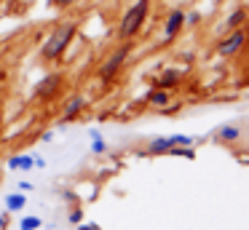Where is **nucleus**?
Returning a JSON list of instances; mask_svg holds the SVG:
<instances>
[{"label":"nucleus","mask_w":249,"mask_h":230,"mask_svg":"<svg viewBox=\"0 0 249 230\" xmlns=\"http://www.w3.org/2000/svg\"><path fill=\"white\" fill-rule=\"evenodd\" d=\"M129 51H131V43L126 40L124 46H121V48H115V51L110 53L107 59H105V64L99 67V72H97L102 83H110V80H113L115 75H118V70L124 67V62H126V56H129Z\"/></svg>","instance_id":"obj_3"},{"label":"nucleus","mask_w":249,"mask_h":230,"mask_svg":"<svg viewBox=\"0 0 249 230\" xmlns=\"http://www.w3.org/2000/svg\"><path fill=\"white\" fill-rule=\"evenodd\" d=\"M67 219H70V225H81L83 222V209H72Z\"/></svg>","instance_id":"obj_15"},{"label":"nucleus","mask_w":249,"mask_h":230,"mask_svg":"<svg viewBox=\"0 0 249 230\" xmlns=\"http://www.w3.org/2000/svg\"><path fill=\"white\" fill-rule=\"evenodd\" d=\"M59 86H62V75L59 72H51V75H46V78L35 86L33 96H35V99H49V96H54L56 91H59Z\"/></svg>","instance_id":"obj_5"},{"label":"nucleus","mask_w":249,"mask_h":230,"mask_svg":"<svg viewBox=\"0 0 249 230\" xmlns=\"http://www.w3.org/2000/svg\"><path fill=\"white\" fill-rule=\"evenodd\" d=\"M24 203H27V195H24L22 190H19V193H8V195H6V209H8V212H22Z\"/></svg>","instance_id":"obj_11"},{"label":"nucleus","mask_w":249,"mask_h":230,"mask_svg":"<svg viewBox=\"0 0 249 230\" xmlns=\"http://www.w3.org/2000/svg\"><path fill=\"white\" fill-rule=\"evenodd\" d=\"M33 160H35V169H46V158H43V155H33Z\"/></svg>","instance_id":"obj_19"},{"label":"nucleus","mask_w":249,"mask_h":230,"mask_svg":"<svg viewBox=\"0 0 249 230\" xmlns=\"http://www.w3.org/2000/svg\"><path fill=\"white\" fill-rule=\"evenodd\" d=\"M83 107H86V96H83V94H72L70 99H67L65 110H62V121H75V118L81 115Z\"/></svg>","instance_id":"obj_7"},{"label":"nucleus","mask_w":249,"mask_h":230,"mask_svg":"<svg viewBox=\"0 0 249 230\" xmlns=\"http://www.w3.org/2000/svg\"><path fill=\"white\" fill-rule=\"evenodd\" d=\"M147 102H150L156 110H161V107H166L169 102H172V94H169V88H153L150 94H147Z\"/></svg>","instance_id":"obj_9"},{"label":"nucleus","mask_w":249,"mask_h":230,"mask_svg":"<svg viewBox=\"0 0 249 230\" xmlns=\"http://www.w3.org/2000/svg\"><path fill=\"white\" fill-rule=\"evenodd\" d=\"M91 153H94V155L107 153V142L102 139V134H99L97 128H91Z\"/></svg>","instance_id":"obj_13"},{"label":"nucleus","mask_w":249,"mask_h":230,"mask_svg":"<svg viewBox=\"0 0 249 230\" xmlns=\"http://www.w3.org/2000/svg\"><path fill=\"white\" fill-rule=\"evenodd\" d=\"M51 139H54V131H43V134H40V142H51Z\"/></svg>","instance_id":"obj_21"},{"label":"nucleus","mask_w":249,"mask_h":230,"mask_svg":"<svg viewBox=\"0 0 249 230\" xmlns=\"http://www.w3.org/2000/svg\"><path fill=\"white\" fill-rule=\"evenodd\" d=\"M214 137H217V142H228V144H231V142H238V139H241V128H238V126H220Z\"/></svg>","instance_id":"obj_10"},{"label":"nucleus","mask_w":249,"mask_h":230,"mask_svg":"<svg viewBox=\"0 0 249 230\" xmlns=\"http://www.w3.org/2000/svg\"><path fill=\"white\" fill-rule=\"evenodd\" d=\"M179 80H182V72H179V70H163L156 80V88H174Z\"/></svg>","instance_id":"obj_8"},{"label":"nucleus","mask_w":249,"mask_h":230,"mask_svg":"<svg viewBox=\"0 0 249 230\" xmlns=\"http://www.w3.org/2000/svg\"><path fill=\"white\" fill-rule=\"evenodd\" d=\"M147 8H150V0H137V3L126 11L124 19H121V27H118L121 40H131V37L142 30V24H145V19H147Z\"/></svg>","instance_id":"obj_2"},{"label":"nucleus","mask_w":249,"mask_h":230,"mask_svg":"<svg viewBox=\"0 0 249 230\" xmlns=\"http://www.w3.org/2000/svg\"><path fill=\"white\" fill-rule=\"evenodd\" d=\"M72 3H78V0H51V5H56V8H67Z\"/></svg>","instance_id":"obj_17"},{"label":"nucleus","mask_w":249,"mask_h":230,"mask_svg":"<svg viewBox=\"0 0 249 230\" xmlns=\"http://www.w3.org/2000/svg\"><path fill=\"white\" fill-rule=\"evenodd\" d=\"M182 27H185V11L182 8H174L172 14H169L166 24H163V40H174Z\"/></svg>","instance_id":"obj_6"},{"label":"nucleus","mask_w":249,"mask_h":230,"mask_svg":"<svg viewBox=\"0 0 249 230\" xmlns=\"http://www.w3.org/2000/svg\"><path fill=\"white\" fill-rule=\"evenodd\" d=\"M75 32H78V21H62V24H56L54 30L49 32V40L40 48L43 59H59L62 53L67 51V46L72 43Z\"/></svg>","instance_id":"obj_1"},{"label":"nucleus","mask_w":249,"mask_h":230,"mask_svg":"<svg viewBox=\"0 0 249 230\" xmlns=\"http://www.w3.org/2000/svg\"><path fill=\"white\" fill-rule=\"evenodd\" d=\"M6 228H8V219L3 217V214H0V230H6Z\"/></svg>","instance_id":"obj_22"},{"label":"nucleus","mask_w":249,"mask_h":230,"mask_svg":"<svg viewBox=\"0 0 249 230\" xmlns=\"http://www.w3.org/2000/svg\"><path fill=\"white\" fill-rule=\"evenodd\" d=\"M198 21H201V14H198V11H190V14H185V24L193 27V24H198Z\"/></svg>","instance_id":"obj_16"},{"label":"nucleus","mask_w":249,"mask_h":230,"mask_svg":"<svg viewBox=\"0 0 249 230\" xmlns=\"http://www.w3.org/2000/svg\"><path fill=\"white\" fill-rule=\"evenodd\" d=\"M244 21H247V11L236 8V11H231V16L225 19V30H236V27H241Z\"/></svg>","instance_id":"obj_12"},{"label":"nucleus","mask_w":249,"mask_h":230,"mask_svg":"<svg viewBox=\"0 0 249 230\" xmlns=\"http://www.w3.org/2000/svg\"><path fill=\"white\" fill-rule=\"evenodd\" d=\"M19 228H22V230H40V228H43V219L35 217V214H30V217H22Z\"/></svg>","instance_id":"obj_14"},{"label":"nucleus","mask_w":249,"mask_h":230,"mask_svg":"<svg viewBox=\"0 0 249 230\" xmlns=\"http://www.w3.org/2000/svg\"><path fill=\"white\" fill-rule=\"evenodd\" d=\"M75 230H102V228H99V225H97V222H86V225H83V222H81V225H78V228H75Z\"/></svg>","instance_id":"obj_18"},{"label":"nucleus","mask_w":249,"mask_h":230,"mask_svg":"<svg viewBox=\"0 0 249 230\" xmlns=\"http://www.w3.org/2000/svg\"><path fill=\"white\" fill-rule=\"evenodd\" d=\"M19 190H22V193H30V190H33V182H19Z\"/></svg>","instance_id":"obj_20"},{"label":"nucleus","mask_w":249,"mask_h":230,"mask_svg":"<svg viewBox=\"0 0 249 230\" xmlns=\"http://www.w3.org/2000/svg\"><path fill=\"white\" fill-rule=\"evenodd\" d=\"M247 40H249L247 30H244V27H236V30L228 32V37H222V40L217 43V53H220V56H233V53H238L247 46Z\"/></svg>","instance_id":"obj_4"}]
</instances>
